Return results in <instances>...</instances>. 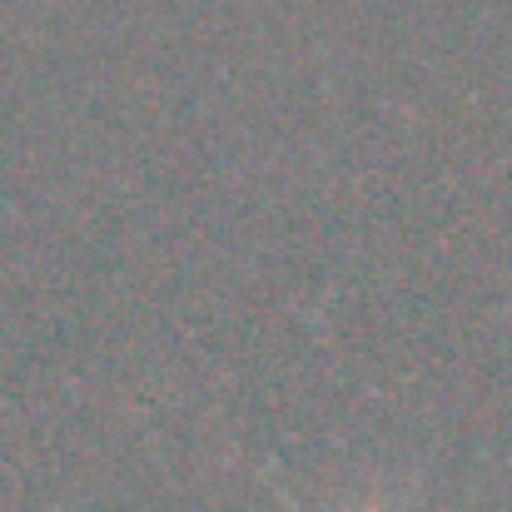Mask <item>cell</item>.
Instances as JSON below:
<instances>
[{
	"label": "cell",
	"mask_w": 512,
	"mask_h": 512,
	"mask_svg": "<svg viewBox=\"0 0 512 512\" xmlns=\"http://www.w3.org/2000/svg\"><path fill=\"white\" fill-rule=\"evenodd\" d=\"M289 508H294V503H289ZM294 512H304V508H294ZM368 512H388V508H368Z\"/></svg>",
	"instance_id": "obj_1"
}]
</instances>
